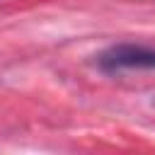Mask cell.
<instances>
[{"mask_svg":"<svg viewBox=\"0 0 155 155\" xmlns=\"http://www.w3.org/2000/svg\"><path fill=\"white\" fill-rule=\"evenodd\" d=\"M150 104H153V109H155V92H153V97H150Z\"/></svg>","mask_w":155,"mask_h":155,"instance_id":"7a4b0ae2","label":"cell"},{"mask_svg":"<svg viewBox=\"0 0 155 155\" xmlns=\"http://www.w3.org/2000/svg\"><path fill=\"white\" fill-rule=\"evenodd\" d=\"M97 65L107 73L119 70H155V46L121 41L97 56Z\"/></svg>","mask_w":155,"mask_h":155,"instance_id":"6da1fadb","label":"cell"}]
</instances>
